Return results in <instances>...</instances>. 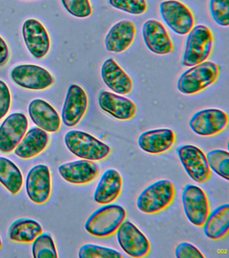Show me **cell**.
Wrapping results in <instances>:
<instances>
[{
    "mask_svg": "<svg viewBox=\"0 0 229 258\" xmlns=\"http://www.w3.org/2000/svg\"><path fill=\"white\" fill-rule=\"evenodd\" d=\"M126 217L125 209L122 206L107 204L96 210L88 217L84 227L94 237H110L116 233Z\"/></svg>",
    "mask_w": 229,
    "mask_h": 258,
    "instance_id": "obj_1",
    "label": "cell"
},
{
    "mask_svg": "<svg viewBox=\"0 0 229 258\" xmlns=\"http://www.w3.org/2000/svg\"><path fill=\"white\" fill-rule=\"evenodd\" d=\"M64 142L72 154L86 160H103L111 152L107 144L84 131H68L64 137Z\"/></svg>",
    "mask_w": 229,
    "mask_h": 258,
    "instance_id": "obj_2",
    "label": "cell"
},
{
    "mask_svg": "<svg viewBox=\"0 0 229 258\" xmlns=\"http://www.w3.org/2000/svg\"><path fill=\"white\" fill-rule=\"evenodd\" d=\"M219 75L218 64L206 60L185 71L178 80L177 88L183 94H198L216 82Z\"/></svg>",
    "mask_w": 229,
    "mask_h": 258,
    "instance_id": "obj_3",
    "label": "cell"
},
{
    "mask_svg": "<svg viewBox=\"0 0 229 258\" xmlns=\"http://www.w3.org/2000/svg\"><path fill=\"white\" fill-rule=\"evenodd\" d=\"M214 36L208 26L197 25L189 32L183 53L182 64L191 68L206 61L212 53Z\"/></svg>",
    "mask_w": 229,
    "mask_h": 258,
    "instance_id": "obj_4",
    "label": "cell"
},
{
    "mask_svg": "<svg viewBox=\"0 0 229 258\" xmlns=\"http://www.w3.org/2000/svg\"><path fill=\"white\" fill-rule=\"evenodd\" d=\"M176 189L169 179H160L145 187L136 201V207L142 213L154 215L166 209L174 201Z\"/></svg>",
    "mask_w": 229,
    "mask_h": 258,
    "instance_id": "obj_5",
    "label": "cell"
},
{
    "mask_svg": "<svg viewBox=\"0 0 229 258\" xmlns=\"http://www.w3.org/2000/svg\"><path fill=\"white\" fill-rule=\"evenodd\" d=\"M177 154L187 174L199 183L207 182L211 176L206 155L193 145H182L176 149Z\"/></svg>",
    "mask_w": 229,
    "mask_h": 258,
    "instance_id": "obj_6",
    "label": "cell"
},
{
    "mask_svg": "<svg viewBox=\"0 0 229 258\" xmlns=\"http://www.w3.org/2000/svg\"><path fill=\"white\" fill-rule=\"evenodd\" d=\"M160 10L165 23L179 35H186L194 26V14L182 2L166 0L161 3Z\"/></svg>",
    "mask_w": 229,
    "mask_h": 258,
    "instance_id": "obj_7",
    "label": "cell"
},
{
    "mask_svg": "<svg viewBox=\"0 0 229 258\" xmlns=\"http://www.w3.org/2000/svg\"><path fill=\"white\" fill-rule=\"evenodd\" d=\"M182 201L188 221L196 227H202L210 213L205 191L197 185L187 184L183 190Z\"/></svg>",
    "mask_w": 229,
    "mask_h": 258,
    "instance_id": "obj_8",
    "label": "cell"
},
{
    "mask_svg": "<svg viewBox=\"0 0 229 258\" xmlns=\"http://www.w3.org/2000/svg\"><path fill=\"white\" fill-rule=\"evenodd\" d=\"M11 77L18 86L33 91L45 90L55 82L49 71L43 67L33 64L16 66L11 71Z\"/></svg>",
    "mask_w": 229,
    "mask_h": 258,
    "instance_id": "obj_9",
    "label": "cell"
},
{
    "mask_svg": "<svg viewBox=\"0 0 229 258\" xmlns=\"http://www.w3.org/2000/svg\"><path fill=\"white\" fill-rule=\"evenodd\" d=\"M228 116L217 108L198 111L191 117L189 125L195 134L202 137L214 136L222 132L228 124Z\"/></svg>",
    "mask_w": 229,
    "mask_h": 258,
    "instance_id": "obj_10",
    "label": "cell"
},
{
    "mask_svg": "<svg viewBox=\"0 0 229 258\" xmlns=\"http://www.w3.org/2000/svg\"><path fill=\"white\" fill-rule=\"evenodd\" d=\"M116 237L120 247L130 257H144L150 253L149 241L132 222L124 221L116 231Z\"/></svg>",
    "mask_w": 229,
    "mask_h": 258,
    "instance_id": "obj_11",
    "label": "cell"
},
{
    "mask_svg": "<svg viewBox=\"0 0 229 258\" xmlns=\"http://www.w3.org/2000/svg\"><path fill=\"white\" fill-rule=\"evenodd\" d=\"M29 120L25 114L15 112L5 118L0 126V152L15 151L27 132Z\"/></svg>",
    "mask_w": 229,
    "mask_h": 258,
    "instance_id": "obj_12",
    "label": "cell"
},
{
    "mask_svg": "<svg viewBox=\"0 0 229 258\" xmlns=\"http://www.w3.org/2000/svg\"><path fill=\"white\" fill-rule=\"evenodd\" d=\"M51 171L47 165L38 164L30 169L26 179L28 197L37 205H43L51 193Z\"/></svg>",
    "mask_w": 229,
    "mask_h": 258,
    "instance_id": "obj_13",
    "label": "cell"
},
{
    "mask_svg": "<svg viewBox=\"0 0 229 258\" xmlns=\"http://www.w3.org/2000/svg\"><path fill=\"white\" fill-rule=\"evenodd\" d=\"M24 41L30 53L37 58L45 57L51 48V40L43 24L38 20L28 19L23 26Z\"/></svg>",
    "mask_w": 229,
    "mask_h": 258,
    "instance_id": "obj_14",
    "label": "cell"
},
{
    "mask_svg": "<svg viewBox=\"0 0 229 258\" xmlns=\"http://www.w3.org/2000/svg\"><path fill=\"white\" fill-rule=\"evenodd\" d=\"M88 97L79 85L72 84L68 88L62 109L61 120L66 126L73 127L79 124L87 111Z\"/></svg>",
    "mask_w": 229,
    "mask_h": 258,
    "instance_id": "obj_15",
    "label": "cell"
},
{
    "mask_svg": "<svg viewBox=\"0 0 229 258\" xmlns=\"http://www.w3.org/2000/svg\"><path fill=\"white\" fill-rule=\"evenodd\" d=\"M142 35L146 47L154 53L164 55L174 51V43L168 30L158 20H146L142 25Z\"/></svg>",
    "mask_w": 229,
    "mask_h": 258,
    "instance_id": "obj_16",
    "label": "cell"
},
{
    "mask_svg": "<svg viewBox=\"0 0 229 258\" xmlns=\"http://www.w3.org/2000/svg\"><path fill=\"white\" fill-rule=\"evenodd\" d=\"M98 101L104 112L117 120H130L137 112V107L131 100L109 91H100Z\"/></svg>",
    "mask_w": 229,
    "mask_h": 258,
    "instance_id": "obj_17",
    "label": "cell"
},
{
    "mask_svg": "<svg viewBox=\"0 0 229 258\" xmlns=\"http://www.w3.org/2000/svg\"><path fill=\"white\" fill-rule=\"evenodd\" d=\"M99 167L92 161L81 159L63 163L58 167L62 178L72 184L92 182L99 173Z\"/></svg>",
    "mask_w": 229,
    "mask_h": 258,
    "instance_id": "obj_18",
    "label": "cell"
},
{
    "mask_svg": "<svg viewBox=\"0 0 229 258\" xmlns=\"http://www.w3.org/2000/svg\"><path fill=\"white\" fill-rule=\"evenodd\" d=\"M136 35V26L131 20L118 22L110 28L104 39L108 51L119 54L125 51L133 43Z\"/></svg>",
    "mask_w": 229,
    "mask_h": 258,
    "instance_id": "obj_19",
    "label": "cell"
},
{
    "mask_svg": "<svg viewBox=\"0 0 229 258\" xmlns=\"http://www.w3.org/2000/svg\"><path fill=\"white\" fill-rule=\"evenodd\" d=\"M28 110L34 124L46 132L56 133L61 128L59 113L47 101L35 99L30 103Z\"/></svg>",
    "mask_w": 229,
    "mask_h": 258,
    "instance_id": "obj_20",
    "label": "cell"
},
{
    "mask_svg": "<svg viewBox=\"0 0 229 258\" xmlns=\"http://www.w3.org/2000/svg\"><path fill=\"white\" fill-rule=\"evenodd\" d=\"M101 77L104 84L112 92L127 95L133 89L132 79L113 58L104 60L101 68Z\"/></svg>",
    "mask_w": 229,
    "mask_h": 258,
    "instance_id": "obj_21",
    "label": "cell"
},
{
    "mask_svg": "<svg viewBox=\"0 0 229 258\" xmlns=\"http://www.w3.org/2000/svg\"><path fill=\"white\" fill-rule=\"evenodd\" d=\"M176 141V135L172 129L157 128L145 131L138 138L141 150L150 154H160L172 148Z\"/></svg>",
    "mask_w": 229,
    "mask_h": 258,
    "instance_id": "obj_22",
    "label": "cell"
},
{
    "mask_svg": "<svg viewBox=\"0 0 229 258\" xmlns=\"http://www.w3.org/2000/svg\"><path fill=\"white\" fill-rule=\"evenodd\" d=\"M122 183L121 175L116 169H107L102 175L96 187L94 201L99 205L112 203L121 193Z\"/></svg>",
    "mask_w": 229,
    "mask_h": 258,
    "instance_id": "obj_23",
    "label": "cell"
},
{
    "mask_svg": "<svg viewBox=\"0 0 229 258\" xmlns=\"http://www.w3.org/2000/svg\"><path fill=\"white\" fill-rule=\"evenodd\" d=\"M49 143L47 132L39 127H33L15 149V155L20 158L29 159L37 157L45 151Z\"/></svg>",
    "mask_w": 229,
    "mask_h": 258,
    "instance_id": "obj_24",
    "label": "cell"
},
{
    "mask_svg": "<svg viewBox=\"0 0 229 258\" xmlns=\"http://www.w3.org/2000/svg\"><path fill=\"white\" fill-rule=\"evenodd\" d=\"M205 235L209 239L218 240L226 237L229 231V205L219 206L209 214L202 226Z\"/></svg>",
    "mask_w": 229,
    "mask_h": 258,
    "instance_id": "obj_25",
    "label": "cell"
},
{
    "mask_svg": "<svg viewBox=\"0 0 229 258\" xmlns=\"http://www.w3.org/2000/svg\"><path fill=\"white\" fill-rule=\"evenodd\" d=\"M43 232L41 224L31 219L23 218L16 220L10 226L9 236L11 241L31 243Z\"/></svg>",
    "mask_w": 229,
    "mask_h": 258,
    "instance_id": "obj_26",
    "label": "cell"
},
{
    "mask_svg": "<svg viewBox=\"0 0 229 258\" xmlns=\"http://www.w3.org/2000/svg\"><path fill=\"white\" fill-rule=\"evenodd\" d=\"M0 183L12 195H17L23 185V175L19 167L5 157L0 156Z\"/></svg>",
    "mask_w": 229,
    "mask_h": 258,
    "instance_id": "obj_27",
    "label": "cell"
},
{
    "mask_svg": "<svg viewBox=\"0 0 229 258\" xmlns=\"http://www.w3.org/2000/svg\"><path fill=\"white\" fill-rule=\"evenodd\" d=\"M32 253L35 258H57L55 242L51 234L42 233L33 242Z\"/></svg>",
    "mask_w": 229,
    "mask_h": 258,
    "instance_id": "obj_28",
    "label": "cell"
},
{
    "mask_svg": "<svg viewBox=\"0 0 229 258\" xmlns=\"http://www.w3.org/2000/svg\"><path fill=\"white\" fill-rule=\"evenodd\" d=\"M209 167L219 176L229 180V153L222 149H214L206 155Z\"/></svg>",
    "mask_w": 229,
    "mask_h": 258,
    "instance_id": "obj_29",
    "label": "cell"
},
{
    "mask_svg": "<svg viewBox=\"0 0 229 258\" xmlns=\"http://www.w3.org/2000/svg\"><path fill=\"white\" fill-rule=\"evenodd\" d=\"M78 257L80 258H122L123 255L120 251L104 247V246L88 243L82 245L79 251Z\"/></svg>",
    "mask_w": 229,
    "mask_h": 258,
    "instance_id": "obj_30",
    "label": "cell"
},
{
    "mask_svg": "<svg viewBox=\"0 0 229 258\" xmlns=\"http://www.w3.org/2000/svg\"><path fill=\"white\" fill-rule=\"evenodd\" d=\"M108 2L112 7L132 15H141L148 8L146 0H108Z\"/></svg>",
    "mask_w": 229,
    "mask_h": 258,
    "instance_id": "obj_31",
    "label": "cell"
},
{
    "mask_svg": "<svg viewBox=\"0 0 229 258\" xmlns=\"http://www.w3.org/2000/svg\"><path fill=\"white\" fill-rule=\"evenodd\" d=\"M210 12L214 21L222 27L229 26V0H210Z\"/></svg>",
    "mask_w": 229,
    "mask_h": 258,
    "instance_id": "obj_32",
    "label": "cell"
},
{
    "mask_svg": "<svg viewBox=\"0 0 229 258\" xmlns=\"http://www.w3.org/2000/svg\"><path fill=\"white\" fill-rule=\"evenodd\" d=\"M68 13L74 17L84 18L92 15V7L90 0H61Z\"/></svg>",
    "mask_w": 229,
    "mask_h": 258,
    "instance_id": "obj_33",
    "label": "cell"
},
{
    "mask_svg": "<svg viewBox=\"0 0 229 258\" xmlns=\"http://www.w3.org/2000/svg\"><path fill=\"white\" fill-rule=\"evenodd\" d=\"M177 258H204L202 252L188 242L179 243L175 250Z\"/></svg>",
    "mask_w": 229,
    "mask_h": 258,
    "instance_id": "obj_34",
    "label": "cell"
},
{
    "mask_svg": "<svg viewBox=\"0 0 229 258\" xmlns=\"http://www.w3.org/2000/svg\"><path fill=\"white\" fill-rule=\"evenodd\" d=\"M11 102V90L5 82L0 80V120L9 113Z\"/></svg>",
    "mask_w": 229,
    "mask_h": 258,
    "instance_id": "obj_35",
    "label": "cell"
},
{
    "mask_svg": "<svg viewBox=\"0 0 229 258\" xmlns=\"http://www.w3.org/2000/svg\"><path fill=\"white\" fill-rule=\"evenodd\" d=\"M10 50L7 42L0 36V68L5 66L9 62Z\"/></svg>",
    "mask_w": 229,
    "mask_h": 258,
    "instance_id": "obj_36",
    "label": "cell"
},
{
    "mask_svg": "<svg viewBox=\"0 0 229 258\" xmlns=\"http://www.w3.org/2000/svg\"><path fill=\"white\" fill-rule=\"evenodd\" d=\"M3 247V241H2L1 237H0V249Z\"/></svg>",
    "mask_w": 229,
    "mask_h": 258,
    "instance_id": "obj_37",
    "label": "cell"
}]
</instances>
